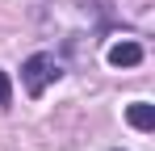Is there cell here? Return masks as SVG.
Returning a JSON list of instances; mask_svg holds the SVG:
<instances>
[{
  "label": "cell",
  "mask_w": 155,
  "mask_h": 151,
  "mask_svg": "<svg viewBox=\"0 0 155 151\" xmlns=\"http://www.w3.org/2000/svg\"><path fill=\"white\" fill-rule=\"evenodd\" d=\"M109 63L113 67H138L143 63V46L138 42H117V46H109Z\"/></svg>",
  "instance_id": "2"
},
{
  "label": "cell",
  "mask_w": 155,
  "mask_h": 151,
  "mask_svg": "<svg viewBox=\"0 0 155 151\" xmlns=\"http://www.w3.org/2000/svg\"><path fill=\"white\" fill-rule=\"evenodd\" d=\"M59 63H54V55H46V50H38V55H29L25 63H21V84H25L29 97H42L46 92V84H54L59 80Z\"/></svg>",
  "instance_id": "1"
},
{
  "label": "cell",
  "mask_w": 155,
  "mask_h": 151,
  "mask_svg": "<svg viewBox=\"0 0 155 151\" xmlns=\"http://www.w3.org/2000/svg\"><path fill=\"white\" fill-rule=\"evenodd\" d=\"M126 122L134 126V130H143V134L155 130V105H151V101H134V105L126 109Z\"/></svg>",
  "instance_id": "3"
},
{
  "label": "cell",
  "mask_w": 155,
  "mask_h": 151,
  "mask_svg": "<svg viewBox=\"0 0 155 151\" xmlns=\"http://www.w3.org/2000/svg\"><path fill=\"white\" fill-rule=\"evenodd\" d=\"M13 97V84H8V72H0V105H8Z\"/></svg>",
  "instance_id": "4"
}]
</instances>
